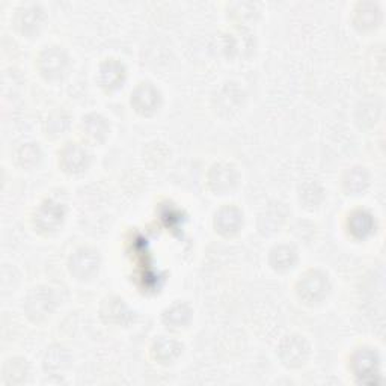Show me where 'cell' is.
Returning <instances> with one entry per match:
<instances>
[{
    "instance_id": "17",
    "label": "cell",
    "mask_w": 386,
    "mask_h": 386,
    "mask_svg": "<svg viewBox=\"0 0 386 386\" xmlns=\"http://www.w3.org/2000/svg\"><path fill=\"white\" fill-rule=\"evenodd\" d=\"M368 174L364 168H353L346 174V176H344V186H346V189L349 192L354 195L365 191V187L368 186Z\"/></svg>"
},
{
    "instance_id": "11",
    "label": "cell",
    "mask_w": 386,
    "mask_h": 386,
    "mask_svg": "<svg viewBox=\"0 0 386 386\" xmlns=\"http://www.w3.org/2000/svg\"><path fill=\"white\" fill-rule=\"evenodd\" d=\"M89 160V155L85 148L79 147V145L72 143L62 153V165L70 172H80L86 168Z\"/></svg>"
},
{
    "instance_id": "3",
    "label": "cell",
    "mask_w": 386,
    "mask_h": 386,
    "mask_svg": "<svg viewBox=\"0 0 386 386\" xmlns=\"http://www.w3.org/2000/svg\"><path fill=\"white\" fill-rule=\"evenodd\" d=\"M100 258L96 250L89 247L77 249L70 258V272L77 279H89L98 272Z\"/></svg>"
},
{
    "instance_id": "4",
    "label": "cell",
    "mask_w": 386,
    "mask_h": 386,
    "mask_svg": "<svg viewBox=\"0 0 386 386\" xmlns=\"http://www.w3.org/2000/svg\"><path fill=\"white\" fill-rule=\"evenodd\" d=\"M55 307V297L51 293V288L41 287L35 288L27 297L26 311L30 317H35V320L49 316Z\"/></svg>"
},
{
    "instance_id": "5",
    "label": "cell",
    "mask_w": 386,
    "mask_h": 386,
    "mask_svg": "<svg viewBox=\"0 0 386 386\" xmlns=\"http://www.w3.org/2000/svg\"><path fill=\"white\" fill-rule=\"evenodd\" d=\"M238 175L237 171L233 165L228 163H217L214 165L210 174H208V183H210V187L217 192V193H224L228 191H233L234 186L237 184Z\"/></svg>"
},
{
    "instance_id": "6",
    "label": "cell",
    "mask_w": 386,
    "mask_h": 386,
    "mask_svg": "<svg viewBox=\"0 0 386 386\" xmlns=\"http://www.w3.org/2000/svg\"><path fill=\"white\" fill-rule=\"evenodd\" d=\"M160 94L151 83H142L131 94V104L141 113H151L157 109Z\"/></svg>"
},
{
    "instance_id": "16",
    "label": "cell",
    "mask_w": 386,
    "mask_h": 386,
    "mask_svg": "<svg viewBox=\"0 0 386 386\" xmlns=\"http://www.w3.org/2000/svg\"><path fill=\"white\" fill-rule=\"evenodd\" d=\"M270 263L278 270H287L293 267L296 263V250L291 246L281 245L272 250L270 255Z\"/></svg>"
},
{
    "instance_id": "18",
    "label": "cell",
    "mask_w": 386,
    "mask_h": 386,
    "mask_svg": "<svg viewBox=\"0 0 386 386\" xmlns=\"http://www.w3.org/2000/svg\"><path fill=\"white\" fill-rule=\"evenodd\" d=\"M191 309L186 305H174L163 314V321L171 328H181L191 320Z\"/></svg>"
},
{
    "instance_id": "13",
    "label": "cell",
    "mask_w": 386,
    "mask_h": 386,
    "mask_svg": "<svg viewBox=\"0 0 386 386\" xmlns=\"http://www.w3.org/2000/svg\"><path fill=\"white\" fill-rule=\"evenodd\" d=\"M83 134L94 142H100L108 134V122L100 115H89L85 120H83Z\"/></svg>"
},
{
    "instance_id": "20",
    "label": "cell",
    "mask_w": 386,
    "mask_h": 386,
    "mask_svg": "<svg viewBox=\"0 0 386 386\" xmlns=\"http://www.w3.org/2000/svg\"><path fill=\"white\" fill-rule=\"evenodd\" d=\"M64 354H65V352H64V349H60V347H56L55 352H50V354L47 353V359L44 362L46 368L47 370H62V368H64V364H62V362L59 364V361H65L67 362V359H64Z\"/></svg>"
},
{
    "instance_id": "1",
    "label": "cell",
    "mask_w": 386,
    "mask_h": 386,
    "mask_svg": "<svg viewBox=\"0 0 386 386\" xmlns=\"http://www.w3.org/2000/svg\"><path fill=\"white\" fill-rule=\"evenodd\" d=\"M279 356L288 367H300L309 356V344L304 337H285L279 346Z\"/></svg>"
},
{
    "instance_id": "10",
    "label": "cell",
    "mask_w": 386,
    "mask_h": 386,
    "mask_svg": "<svg viewBox=\"0 0 386 386\" xmlns=\"http://www.w3.org/2000/svg\"><path fill=\"white\" fill-rule=\"evenodd\" d=\"M243 216L242 212L236 207H224L216 213L214 226L224 236H233L242 226Z\"/></svg>"
},
{
    "instance_id": "15",
    "label": "cell",
    "mask_w": 386,
    "mask_h": 386,
    "mask_svg": "<svg viewBox=\"0 0 386 386\" xmlns=\"http://www.w3.org/2000/svg\"><path fill=\"white\" fill-rule=\"evenodd\" d=\"M373 216L367 212H354L349 219V228L354 237L364 238L373 231Z\"/></svg>"
},
{
    "instance_id": "19",
    "label": "cell",
    "mask_w": 386,
    "mask_h": 386,
    "mask_svg": "<svg viewBox=\"0 0 386 386\" xmlns=\"http://www.w3.org/2000/svg\"><path fill=\"white\" fill-rule=\"evenodd\" d=\"M23 18L20 20V26H22V30L23 32H29L30 29L35 30V27L41 26V11L37 8V6H32V8H27L23 11Z\"/></svg>"
},
{
    "instance_id": "14",
    "label": "cell",
    "mask_w": 386,
    "mask_h": 386,
    "mask_svg": "<svg viewBox=\"0 0 386 386\" xmlns=\"http://www.w3.org/2000/svg\"><path fill=\"white\" fill-rule=\"evenodd\" d=\"M153 353H154L155 359L166 364V362L174 361L176 356H179V354L181 353V346H180V342H176L175 340L163 337L159 341H155Z\"/></svg>"
},
{
    "instance_id": "12",
    "label": "cell",
    "mask_w": 386,
    "mask_h": 386,
    "mask_svg": "<svg viewBox=\"0 0 386 386\" xmlns=\"http://www.w3.org/2000/svg\"><path fill=\"white\" fill-rule=\"evenodd\" d=\"M124 77H125V70L122 64H120V62H117L115 59L106 60L100 68V80L103 83V86H106L109 89L121 86Z\"/></svg>"
},
{
    "instance_id": "7",
    "label": "cell",
    "mask_w": 386,
    "mask_h": 386,
    "mask_svg": "<svg viewBox=\"0 0 386 386\" xmlns=\"http://www.w3.org/2000/svg\"><path fill=\"white\" fill-rule=\"evenodd\" d=\"M62 219H64V208H62L58 202L53 201H46L41 204L35 214V225L39 229H44V231H53L56 229Z\"/></svg>"
},
{
    "instance_id": "8",
    "label": "cell",
    "mask_w": 386,
    "mask_h": 386,
    "mask_svg": "<svg viewBox=\"0 0 386 386\" xmlns=\"http://www.w3.org/2000/svg\"><path fill=\"white\" fill-rule=\"evenodd\" d=\"M353 370L356 373L358 378L364 382L373 380L374 375H378L379 373L378 353L368 349L358 352L356 356L353 358Z\"/></svg>"
},
{
    "instance_id": "2",
    "label": "cell",
    "mask_w": 386,
    "mask_h": 386,
    "mask_svg": "<svg viewBox=\"0 0 386 386\" xmlns=\"http://www.w3.org/2000/svg\"><path fill=\"white\" fill-rule=\"evenodd\" d=\"M329 291V279L325 274L309 272L300 279L299 283V296L304 299L307 304H317L323 297L328 295Z\"/></svg>"
},
{
    "instance_id": "9",
    "label": "cell",
    "mask_w": 386,
    "mask_h": 386,
    "mask_svg": "<svg viewBox=\"0 0 386 386\" xmlns=\"http://www.w3.org/2000/svg\"><path fill=\"white\" fill-rule=\"evenodd\" d=\"M67 60L65 53L59 47H50L39 58L41 71L47 77H59L67 67Z\"/></svg>"
}]
</instances>
